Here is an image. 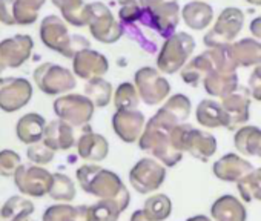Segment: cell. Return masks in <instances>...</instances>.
I'll use <instances>...</instances> for the list:
<instances>
[{
	"label": "cell",
	"mask_w": 261,
	"mask_h": 221,
	"mask_svg": "<svg viewBox=\"0 0 261 221\" xmlns=\"http://www.w3.org/2000/svg\"><path fill=\"white\" fill-rule=\"evenodd\" d=\"M75 177L86 194L100 200L115 201L121 212L129 207L130 194L115 172L97 164H83L77 169Z\"/></svg>",
	"instance_id": "1"
},
{
	"label": "cell",
	"mask_w": 261,
	"mask_h": 221,
	"mask_svg": "<svg viewBox=\"0 0 261 221\" xmlns=\"http://www.w3.org/2000/svg\"><path fill=\"white\" fill-rule=\"evenodd\" d=\"M172 129H174L172 126L163 123L160 119L154 116L149 119V122H146L145 131L139 140V148L143 152H148L149 155H152L166 168L177 166L181 161L183 154H185L174 146L172 137H171Z\"/></svg>",
	"instance_id": "2"
},
{
	"label": "cell",
	"mask_w": 261,
	"mask_h": 221,
	"mask_svg": "<svg viewBox=\"0 0 261 221\" xmlns=\"http://www.w3.org/2000/svg\"><path fill=\"white\" fill-rule=\"evenodd\" d=\"M42 43L66 59H74L79 52L89 49L91 43L80 34H69L68 25L59 16H46L40 23Z\"/></svg>",
	"instance_id": "3"
},
{
	"label": "cell",
	"mask_w": 261,
	"mask_h": 221,
	"mask_svg": "<svg viewBox=\"0 0 261 221\" xmlns=\"http://www.w3.org/2000/svg\"><path fill=\"white\" fill-rule=\"evenodd\" d=\"M172 143L181 152L191 154L194 158L206 163L217 152V139L206 131L195 129L189 123L178 125L171 132Z\"/></svg>",
	"instance_id": "4"
},
{
	"label": "cell",
	"mask_w": 261,
	"mask_h": 221,
	"mask_svg": "<svg viewBox=\"0 0 261 221\" xmlns=\"http://www.w3.org/2000/svg\"><path fill=\"white\" fill-rule=\"evenodd\" d=\"M195 40L186 33H175L166 39L157 56V69L163 74H177L191 60Z\"/></svg>",
	"instance_id": "5"
},
{
	"label": "cell",
	"mask_w": 261,
	"mask_h": 221,
	"mask_svg": "<svg viewBox=\"0 0 261 221\" xmlns=\"http://www.w3.org/2000/svg\"><path fill=\"white\" fill-rule=\"evenodd\" d=\"M54 113L57 119L69 123L74 128H85L89 125L95 104L82 94H65L54 100Z\"/></svg>",
	"instance_id": "6"
},
{
	"label": "cell",
	"mask_w": 261,
	"mask_h": 221,
	"mask_svg": "<svg viewBox=\"0 0 261 221\" xmlns=\"http://www.w3.org/2000/svg\"><path fill=\"white\" fill-rule=\"evenodd\" d=\"M243 25H244V13L240 8L227 7L220 13L215 25L204 34L203 42L207 48L232 45L235 37L241 33Z\"/></svg>",
	"instance_id": "7"
},
{
	"label": "cell",
	"mask_w": 261,
	"mask_h": 221,
	"mask_svg": "<svg viewBox=\"0 0 261 221\" xmlns=\"http://www.w3.org/2000/svg\"><path fill=\"white\" fill-rule=\"evenodd\" d=\"M37 88L46 95H62L77 86L75 74L56 63H42L34 71Z\"/></svg>",
	"instance_id": "8"
},
{
	"label": "cell",
	"mask_w": 261,
	"mask_h": 221,
	"mask_svg": "<svg viewBox=\"0 0 261 221\" xmlns=\"http://www.w3.org/2000/svg\"><path fill=\"white\" fill-rule=\"evenodd\" d=\"M166 166L159 160L145 157L139 160L129 172V183L142 195H149L162 187L166 180Z\"/></svg>",
	"instance_id": "9"
},
{
	"label": "cell",
	"mask_w": 261,
	"mask_h": 221,
	"mask_svg": "<svg viewBox=\"0 0 261 221\" xmlns=\"http://www.w3.org/2000/svg\"><path fill=\"white\" fill-rule=\"evenodd\" d=\"M88 26H89L91 36L97 42L106 43V45L118 42L124 34L123 25L114 19L111 8L101 2L89 4V25Z\"/></svg>",
	"instance_id": "10"
},
{
	"label": "cell",
	"mask_w": 261,
	"mask_h": 221,
	"mask_svg": "<svg viewBox=\"0 0 261 221\" xmlns=\"http://www.w3.org/2000/svg\"><path fill=\"white\" fill-rule=\"evenodd\" d=\"M134 85L142 101L148 106H157L162 101H166L171 94L169 81L162 75L159 69L151 66H143L136 72Z\"/></svg>",
	"instance_id": "11"
},
{
	"label": "cell",
	"mask_w": 261,
	"mask_h": 221,
	"mask_svg": "<svg viewBox=\"0 0 261 221\" xmlns=\"http://www.w3.org/2000/svg\"><path fill=\"white\" fill-rule=\"evenodd\" d=\"M53 175L54 174H51L42 166L22 164L14 175V183L16 187L20 190V194L34 198H42L46 194H49L53 184Z\"/></svg>",
	"instance_id": "12"
},
{
	"label": "cell",
	"mask_w": 261,
	"mask_h": 221,
	"mask_svg": "<svg viewBox=\"0 0 261 221\" xmlns=\"http://www.w3.org/2000/svg\"><path fill=\"white\" fill-rule=\"evenodd\" d=\"M34 40L27 34H16L0 42V74L20 68L33 54Z\"/></svg>",
	"instance_id": "13"
},
{
	"label": "cell",
	"mask_w": 261,
	"mask_h": 221,
	"mask_svg": "<svg viewBox=\"0 0 261 221\" xmlns=\"http://www.w3.org/2000/svg\"><path fill=\"white\" fill-rule=\"evenodd\" d=\"M252 95L247 86H238L233 92L221 98V106L227 116V131H235L244 126L250 119Z\"/></svg>",
	"instance_id": "14"
},
{
	"label": "cell",
	"mask_w": 261,
	"mask_h": 221,
	"mask_svg": "<svg viewBox=\"0 0 261 221\" xmlns=\"http://www.w3.org/2000/svg\"><path fill=\"white\" fill-rule=\"evenodd\" d=\"M146 126V119L142 110L121 109L112 116V129L115 135L124 143H136L140 140Z\"/></svg>",
	"instance_id": "15"
},
{
	"label": "cell",
	"mask_w": 261,
	"mask_h": 221,
	"mask_svg": "<svg viewBox=\"0 0 261 221\" xmlns=\"http://www.w3.org/2000/svg\"><path fill=\"white\" fill-rule=\"evenodd\" d=\"M33 98V85L27 78L10 77L8 83L0 91V109L4 113H16L25 107Z\"/></svg>",
	"instance_id": "16"
},
{
	"label": "cell",
	"mask_w": 261,
	"mask_h": 221,
	"mask_svg": "<svg viewBox=\"0 0 261 221\" xmlns=\"http://www.w3.org/2000/svg\"><path fill=\"white\" fill-rule=\"evenodd\" d=\"M72 71L77 77L88 81L97 77H103L109 71V62L101 52L89 48L79 52L72 59Z\"/></svg>",
	"instance_id": "17"
},
{
	"label": "cell",
	"mask_w": 261,
	"mask_h": 221,
	"mask_svg": "<svg viewBox=\"0 0 261 221\" xmlns=\"http://www.w3.org/2000/svg\"><path fill=\"white\" fill-rule=\"evenodd\" d=\"M253 169L255 168L250 161L244 160L237 154H226L220 157L212 166L214 175L226 183H240Z\"/></svg>",
	"instance_id": "18"
},
{
	"label": "cell",
	"mask_w": 261,
	"mask_h": 221,
	"mask_svg": "<svg viewBox=\"0 0 261 221\" xmlns=\"http://www.w3.org/2000/svg\"><path fill=\"white\" fill-rule=\"evenodd\" d=\"M82 129L83 131L79 135L75 145L79 157L92 163L103 161L109 154V142L103 135L92 132L89 125Z\"/></svg>",
	"instance_id": "19"
},
{
	"label": "cell",
	"mask_w": 261,
	"mask_h": 221,
	"mask_svg": "<svg viewBox=\"0 0 261 221\" xmlns=\"http://www.w3.org/2000/svg\"><path fill=\"white\" fill-rule=\"evenodd\" d=\"M181 10L177 0H165L152 11V30L162 37L169 39L175 34V30L180 23Z\"/></svg>",
	"instance_id": "20"
},
{
	"label": "cell",
	"mask_w": 261,
	"mask_h": 221,
	"mask_svg": "<svg viewBox=\"0 0 261 221\" xmlns=\"http://www.w3.org/2000/svg\"><path fill=\"white\" fill-rule=\"evenodd\" d=\"M191 110H192L191 98L185 94H174L157 110L155 117L160 119L163 123L175 128V126L188 122V119L191 116Z\"/></svg>",
	"instance_id": "21"
},
{
	"label": "cell",
	"mask_w": 261,
	"mask_h": 221,
	"mask_svg": "<svg viewBox=\"0 0 261 221\" xmlns=\"http://www.w3.org/2000/svg\"><path fill=\"white\" fill-rule=\"evenodd\" d=\"M42 142L53 151H69L77 145L75 128L60 119L53 120L46 125Z\"/></svg>",
	"instance_id": "22"
},
{
	"label": "cell",
	"mask_w": 261,
	"mask_h": 221,
	"mask_svg": "<svg viewBox=\"0 0 261 221\" xmlns=\"http://www.w3.org/2000/svg\"><path fill=\"white\" fill-rule=\"evenodd\" d=\"M211 218L214 221H246L247 210L237 197L223 195L211 206Z\"/></svg>",
	"instance_id": "23"
},
{
	"label": "cell",
	"mask_w": 261,
	"mask_h": 221,
	"mask_svg": "<svg viewBox=\"0 0 261 221\" xmlns=\"http://www.w3.org/2000/svg\"><path fill=\"white\" fill-rule=\"evenodd\" d=\"M45 129H46L45 119L40 114L30 113L19 119L16 125V135L22 143L31 146L43 140Z\"/></svg>",
	"instance_id": "24"
},
{
	"label": "cell",
	"mask_w": 261,
	"mask_h": 221,
	"mask_svg": "<svg viewBox=\"0 0 261 221\" xmlns=\"http://www.w3.org/2000/svg\"><path fill=\"white\" fill-rule=\"evenodd\" d=\"M195 119L201 126L209 128V129H215V128L227 129V125H229L227 116L224 113L221 103L211 100V98H204L198 103L195 109Z\"/></svg>",
	"instance_id": "25"
},
{
	"label": "cell",
	"mask_w": 261,
	"mask_h": 221,
	"mask_svg": "<svg viewBox=\"0 0 261 221\" xmlns=\"http://www.w3.org/2000/svg\"><path fill=\"white\" fill-rule=\"evenodd\" d=\"M181 17L188 28H191L194 31H203L212 23L214 10L206 2L194 0V2H189L183 7Z\"/></svg>",
	"instance_id": "26"
},
{
	"label": "cell",
	"mask_w": 261,
	"mask_h": 221,
	"mask_svg": "<svg viewBox=\"0 0 261 221\" xmlns=\"http://www.w3.org/2000/svg\"><path fill=\"white\" fill-rule=\"evenodd\" d=\"M215 71L214 63L211 56L207 54V51H204L203 54L191 59L186 66L180 71V77L181 80L189 85V86H197L200 81H204V78L212 74Z\"/></svg>",
	"instance_id": "27"
},
{
	"label": "cell",
	"mask_w": 261,
	"mask_h": 221,
	"mask_svg": "<svg viewBox=\"0 0 261 221\" xmlns=\"http://www.w3.org/2000/svg\"><path fill=\"white\" fill-rule=\"evenodd\" d=\"M203 86L211 97L223 98L240 86L238 75L237 72H230V71H214L204 78Z\"/></svg>",
	"instance_id": "28"
},
{
	"label": "cell",
	"mask_w": 261,
	"mask_h": 221,
	"mask_svg": "<svg viewBox=\"0 0 261 221\" xmlns=\"http://www.w3.org/2000/svg\"><path fill=\"white\" fill-rule=\"evenodd\" d=\"M230 52L238 68H249L261 63V42L256 39H241L232 43Z\"/></svg>",
	"instance_id": "29"
},
{
	"label": "cell",
	"mask_w": 261,
	"mask_h": 221,
	"mask_svg": "<svg viewBox=\"0 0 261 221\" xmlns=\"http://www.w3.org/2000/svg\"><path fill=\"white\" fill-rule=\"evenodd\" d=\"M53 5L60 10L63 20L75 28L89 25V4L83 0H51Z\"/></svg>",
	"instance_id": "30"
},
{
	"label": "cell",
	"mask_w": 261,
	"mask_h": 221,
	"mask_svg": "<svg viewBox=\"0 0 261 221\" xmlns=\"http://www.w3.org/2000/svg\"><path fill=\"white\" fill-rule=\"evenodd\" d=\"M261 142V129L252 125H244L235 131L233 145L235 149L244 157H256Z\"/></svg>",
	"instance_id": "31"
},
{
	"label": "cell",
	"mask_w": 261,
	"mask_h": 221,
	"mask_svg": "<svg viewBox=\"0 0 261 221\" xmlns=\"http://www.w3.org/2000/svg\"><path fill=\"white\" fill-rule=\"evenodd\" d=\"M34 210L36 207L33 201L20 195H13L0 207V221H25L34 213Z\"/></svg>",
	"instance_id": "32"
},
{
	"label": "cell",
	"mask_w": 261,
	"mask_h": 221,
	"mask_svg": "<svg viewBox=\"0 0 261 221\" xmlns=\"http://www.w3.org/2000/svg\"><path fill=\"white\" fill-rule=\"evenodd\" d=\"M88 207L85 204L71 206L66 203L53 204L45 212L42 219L43 221H88Z\"/></svg>",
	"instance_id": "33"
},
{
	"label": "cell",
	"mask_w": 261,
	"mask_h": 221,
	"mask_svg": "<svg viewBox=\"0 0 261 221\" xmlns=\"http://www.w3.org/2000/svg\"><path fill=\"white\" fill-rule=\"evenodd\" d=\"M85 95L95 104V107H106L112 97V85L103 77L88 80L85 85Z\"/></svg>",
	"instance_id": "34"
},
{
	"label": "cell",
	"mask_w": 261,
	"mask_h": 221,
	"mask_svg": "<svg viewBox=\"0 0 261 221\" xmlns=\"http://www.w3.org/2000/svg\"><path fill=\"white\" fill-rule=\"evenodd\" d=\"M143 212L151 221H165L172 213V201L165 194H154L146 198Z\"/></svg>",
	"instance_id": "35"
},
{
	"label": "cell",
	"mask_w": 261,
	"mask_h": 221,
	"mask_svg": "<svg viewBox=\"0 0 261 221\" xmlns=\"http://www.w3.org/2000/svg\"><path fill=\"white\" fill-rule=\"evenodd\" d=\"M45 2L46 0H16L14 5L16 23L20 26H28L36 23L39 17V11L45 5Z\"/></svg>",
	"instance_id": "36"
},
{
	"label": "cell",
	"mask_w": 261,
	"mask_h": 221,
	"mask_svg": "<svg viewBox=\"0 0 261 221\" xmlns=\"http://www.w3.org/2000/svg\"><path fill=\"white\" fill-rule=\"evenodd\" d=\"M53 200L56 201H62V203H69L75 198L77 190H75V184L74 181L65 175V174H54L53 175V184L48 194Z\"/></svg>",
	"instance_id": "37"
},
{
	"label": "cell",
	"mask_w": 261,
	"mask_h": 221,
	"mask_svg": "<svg viewBox=\"0 0 261 221\" xmlns=\"http://www.w3.org/2000/svg\"><path fill=\"white\" fill-rule=\"evenodd\" d=\"M243 201H261V168L253 169L240 183H237Z\"/></svg>",
	"instance_id": "38"
},
{
	"label": "cell",
	"mask_w": 261,
	"mask_h": 221,
	"mask_svg": "<svg viewBox=\"0 0 261 221\" xmlns=\"http://www.w3.org/2000/svg\"><path fill=\"white\" fill-rule=\"evenodd\" d=\"M140 95L139 91L136 88V85L124 81L120 83L118 88L114 92V106L117 110L121 109H137L139 103H140Z\"/></svg>",
	"instance_id": "39"
},
{
	"label": "cell",
	"mask_w": 261,
	"mask_h": 221,
	"mask_svg": "<svg viewBox=\"0 0 261 221\" xmlns=\"http://www.w3.org/2000/svg\"><path fill=\"white\" fill-rule=\"evenodd\" d=\"M120 207L115 201L98 200L88 207V221H118Z\"/></svg>",
	"instance_id": "40"
},
{
	"label": "cell",
	"mask_w": 261,
	"mask_h": 221,
	"mask_svg": "<svg viewBox=\"0 0 261 221\" xmlns=\"http://www.w3.org/2000/svg\"><path fill=\"white\" fill-rule=\"evenodd\" d=\"M143 8L140 7L139 0H118V19L120 23L134 25L140 20Z\"/></svg>",
	"instance_id": "41"
},
{
	"label": "cell",
	"mask_w": 261,
	"mask_h": 221,
	"mask_svg": "<svg viewBox=\"0 0 261 221\" xmlns=\"http://www.w3.org/2000/svg\"><path fill=\"white\" fill-rule=\"evenodd\" d=\"M20 166H22V158L16 151L11 149L0 151V175L14 177Z\"/></svg>",
	"instance_id": "42"
},
{
	"label": "cell",
	"mask_w": 261,
	"mask_h": 221,
	"mask_svg": "<svg viewBox=\"0 0 261 221\" xmlns=\"http://www.w3.org/2000/svg\"><path fill=\"white\" fill-rule=\"evenodd\" d=\"M27 155H28V160L37 166H43V164H48L54 160V155H56V151H53L49 146H46L43 142L40 143H36V145H31L27 151Z\"/></svg>",
	"instance_id": "43"
},
{
	"label": "cell",
	"mask_w": 261,
	"mask_h": 221,
	"mask_svg": "<svg viewBox=\"0 0 261 221\" xmlns=\"http://www.w3.org/2000/svg\"><path fill=\"white\" fill-rule=\"evenodd\" d=\"M123 31L124 34L129 37V39H133L134 42H137L146 52H155L157 51V43L154 40H151L149 37H146L139 28H137V23L134 25H124L123 26Z\"/></svg>",
	"instance_id": "44"
},
{
	"label": "cell",
	"mask_w": 261,
	"mask_h": 221,
	"mask_svg": "<svg viewBox=\"0 0 261 221\" xmlns=\"http://www.w3.org/2000/svg\"><path fill=\"white\" fill-rule=\"evenodd\" d=\"M14 5L16 0H0V23L7 26L17 25L14 17Z\"/></svg>",
	"instance_id": "45"
},
{
	"label": "cell",
	"mask_w": 261,
	"mask_h": 221,
	"mask_svg": "<svg viewBox=\"0 0 261 221\" xmlns=\"http://www.w3.org/2000/svg\"><path fill=\"white\" fill-rule=\"evenodd\" d=\"M250 95L253 100L261 101V63L256 65L249 77V85H247Z\"/></svg>",
	"instance_id": "46"
},
{
	"label": "cell",
	"mask_w": 261,
	"mask_h": 221,
	"mask_svg": "<svg viewBox=\"0 0 261 221\" xmlns=\"http://www.w3.org/2000/svg\"><path fill=\"white\" fill-rule=\"evenodd\" d=\"M249 30H250L252 36H253L256 40H259V42H261V16H259V17H255V19L250 22Z\"/></svg>",
	"instance_id": "47"
},
{
	"label": "cell",
	"mask_w": 261,
	"mask_h": 221,
	"mask_svg": "<svg viewBox=\"0 0 261 221\" xmlns=\"http://www.w3.org/2000/svg\"><path fill=\"white\" fill-rule=\"evenodd\" d=\"M165 0H139V4L143 10H151L154 11L159 5H162Z\"/></svg>",
	"instance_id": "48"
},
{
	"label": "cell",
	"mask_w": 261,
	"mask_h": 221,
	"mask_svg": "<svg viewBox=\"0 0 261 221\" xmlns=\"http://www.w3.org/2000/svg\"><path fill=\"white\" fill-rule=\"evenodd\" d=\"M130 221H151V219L146 216L143 209H140V210H136L133 215H130Z\"/></svg>",
	"instance_id": "49"
},
{
	"label": "cell",
	"mask_w": 261,
	"mask_h": 221,
	"mask_svg": "<svg viewBox=\"0 0 261 221\" xmlns=\"http://www.w3.org/2000/svg\"><path fill=\"white\" fill-rule=\"evenodd\" d=\"M186 221H214V219L211 216H206V215H195V216L188 218Z\"/></svg>",
	"instance_id": "50"
},
{
	"label": "cell",
	"mask_w": 261,
	"mask_h": 221,
	"mask_svg": "<svg viewBox=\"0 0 261 221\" xmlns=\"http://www.w3.org/2000/svg\"><path fill=\"white\" fill-rule=\"evenodd\" d=\"M246 2L253 5V7H261V0H246Z\"/></svg>",
	"instance_id": "51"
},
{
	"label": "cell",
	"mask_w": 261,
	"mask_h": 221,
	"mask_svg": "<svg viewBox=\"0 0 261 221\" xmlns=\"http://www.w3.org/2000/svg\"><path fill=\"white\" fill-rule=\"evenodd\" d=\"M8 80H10V77L8 78H4V77H0V91H2V88L8 83Z\"/></svg>",
	"instance_id": "52"
},
{
	"label": "cell",
	"mask_w": 261,
	"mask_h": 221,
	"mask_svg": "<svg viewBox=\"0 0 261 221\" xmlns=\"http://www.w3.org/2000/svg\"><path fill=\"white\" fill-rule=\"evenodd\" d=\"M256 157L261 158V142H259V146H258V152H256Z\"/></svg>",
	"instance_id": "53"
},
{
	"label": "cell",
	"mask_w": 261,
	"mask_h": 221,
	"mask_svg": "<svg viewBox=\"0 0 261 221\" xmlns=\"http://www.w3.org/2000/svg\"><path fill=\"white\" fill-rule=\"evenodd\" d=\"M25 221H30V219H25Z\"/></svg>",
	"instance_id": "54"
}]
</instances>
